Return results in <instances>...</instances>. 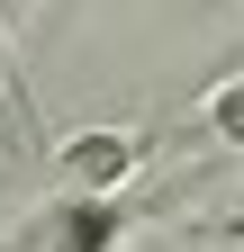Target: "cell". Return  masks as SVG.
I'll use <instances>...</instances> for the list:
<instances>
[{"instance_id":"cell-1","label":"cell","mask_w":244,"mask_h":252,"mask_svg":"<svg viewBox=\"0 0 244 252\" xmlns=\"http://www.w3.org/2000/svg\"><path fill=\"white\" fill-rule=\"evenodd\" d=\"M145 162V135L136 126H81V135L54 144V189L64 198H118Z\"/></svg>"},{"instance_id":"cell-2","label":"cell","mask_w":244,"mask_h":252,"mask_svg":"<svg viewBox=\"0 0 244 252\" xmlns=\"http://www.w3.org/2000/svg\"><path fill=\"white\" fill-rule=\"evenodd\" d=\"M118 234H127V207L118 198H54L45 207V243L54 252H109Z\"/></svg>"},{"instance_id":"cell-3","label":"cell","mask_w":244,"mask_h":252,"mask_svg":"<svg viewBox=\"0 0 244 252\" xmlns=\"http://www.w3.org/2000/svg\"><path fill=\"white\" fill-rule=\"evenodd\" d=\"M199 126H208L217 144H235V153H244V72L208 81V99H199Z\"/></svg>"},{"instance_id":"cell-4","label":"cell","mask_w":244,"mask_h":252,"mask_svg":"<svg viewBox=\"0 0 244 252\" xmlns=\"http://www.w3.org/2000/svg\"><path fill=\"white\" fill-rule=\"evenodd\" d=\"M0 252H54V243H45V216H37V225H18V234H0Z\"/></svg>"}]
</instances>
